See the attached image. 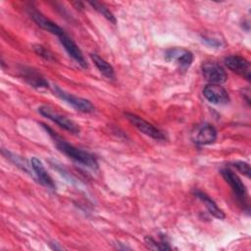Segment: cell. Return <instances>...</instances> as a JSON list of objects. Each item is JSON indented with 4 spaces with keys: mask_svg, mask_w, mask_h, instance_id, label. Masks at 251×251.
<instances>
[{
    "mask_svg": "<svg viewBox=\"0 0 251 251\" xmlns=\"http://www.w3.org/2000/svg\"><path fill=\"white\" fill-rule=\"evenodd\" d=\"M43 126L45 127L46 131L50 134V136L53 138L54 143H55V145H56V147L58 148L59 151H61L62 153L67 155L69 158L73 159L74 161H75V162H77V163H79V164H81L85 167H88V168H91V169H97L98 168V162L92 154L70 144L69 142L62 139L60 136H58L56 134V132H54L51 128L47 127L44 125H43Z\"/></svg>",
    "mask_w": 251,
    "mask_h": 251,
    "instance_id": "cell-1",
    "label": "cell"
},
{
    "mask_svg": "<svg viewBox=\"0 0 251 251\" xmlns=\"http://www.w3.org/2000/svg\"><path fill=\"white\" fill-rule=\"evenodd\" d=\"M38 112L45 118L49 119L53 123L57 124L59 126L63 127L64 129L72 132V133H78L79 132V126L72 120L67 118L66 116H63L56 112L53 108L49 106H41L38 108Z\"/></svg>",
    "mask_w": 251,
    "mask_h": 251,
    "instance_id": "cell-2",
    "label": "cell"
},
{
    "mask_svg": "<svg viewBox=\"0 0 251 251\" xmlns=\"http://www.w3.org/2000/svg\"><path fill=\"white\" fill-rule=\"evenodd\" d=\"M53 92L57 97L66 101L68 104H70L75 110H77L79 112L91 113V112L94 111L93 104L85 98L77 97V96H75L71 93H68V92H66L65 90L61 89L59 86H56V85L53 87Z\"/></svg>",
    "mask_w": 251,
    "mask_h": 251,
    "instance_id": "cell-3",
    "label": "cell"
},
{
    "mask_svg": "<svg viewBox=\"0 0 251 251\" xmlns=\"http://www.w3.org/2000/svg\"><path fill=\"white\" fill-rule=\"evenodd\" d=\"M221 174L224 179L229 184L234 195L239 200V202L243 205L246 204L247 201V190L245 184L242 182L240 177L231 170L226 168L221 170Z\"/></svg>",
    "mask_w": 251,
    "mask_h": 251,
    "instance_id": "cell-4",
    "label": "cell"
},
{
    "mask_svg": "<svg viewBox=\"0 0 251 251\" xmlns=\"http://www.w3.org/2000/svg\"><path fill=\"white\" fill-rule=\"evenodd\" d=\"M125 115L126 117V119L131 123V125H133V126H135L139 131H141L145 135L150 136L157 140L165 139V135H164L163 131H161L158 127H156L152 124L146 122L139 116H137L135 114H131V113H126Z\"/></svg>",
    "mask_w": 251,
    "mask_h": 251,
    "instance_id": "cell-5",
    "label": "cell"
},
{
    "mask_svg": "<svg viewBox=\"0 0 251 251\" xmlns=\"http://www.w3.org/2000/svg\"><path fill=\"white\" fill-rule=\"evenodd\" d=\"M203 76L213 84H222L226 81L227 75L225 69L215 62H206L202 65Z\"/></svg>",
    "mask_w": 251,
    "mask_h": 251,
    "instance_id": "cell-6",
    "label": "cell"
},
{
    "mask_svg": "<svg viewBox=\"0 0 251 251\" xmlns=\"http://www.w3.org/2000/svg\"><path fill=\"white\" fill-rule=\"evenodd\" d=\"M191 138L193 142L199 145H209L217 139V129L210 124H202L192 131Z\"/></svg>",
    "mask_w": 251,
    "mask_h": 251,
    "instance_id": "cell-7",
    "label": "cell"
},
{
    "mask_svg": "<svg viewBox=\"0 0 251 251\" xmlns=\"http://www.w3.org/2000/svg\"><path fill=\"white\" fill-rule=\"evenodd\" d=\"M225 65L227 69L233 73L239 75L240 76L250 80L251 77V66L250 63L243 57L238 55L227 56L225 59Z\"/></svg>",
    "mask_w": 251,
    "mask_h": 251,
    "instance_id": "cell-8",
    "label": "cell"
},
{
    "mask_svg": "<svg viewBox=\"0 0 251 251\" xmlns=\"http://www.w3.org/2000/svg\"><path fill=\"white\" fill-rule=\"evenodd\" d=\"M166 60L176 64L180 69H188L193 62V54L182 48H171L166 51Z\"/></svg>",
    "mask_w": 251,
    "mask_h": 251,
    "instance_id": "cell-9",
    "label": "cell"
},
{
    "mask_svg": "<svg viewBox=\"0 0 251 251\" xmlns=\"http://www.w3.org/2000/svg\"><path fill=\"white\" fill-rule=\"evenodd\" d=\"M204 97L212 104L222 105L229 101V96L227 91L220 84L210 83L206 85L203 89Z\"/></svg>",
    "mask_w": 251,
    "mask_h": 251,
    "instance_id": "cell-10",
    "label": "cell"
},
{
    "mask_svg": "<svg viewBox=\"0 0 251 251\" xmlns=\"http://www.w3.org/2000/svg\"><path fill=\"white\" fill-rule=\"evenodd\" d=\"M59 40L61 42V44L63 45L64 49L66 50V52L82 68H87V63L86 60L81 52V50L79 49V47L75 44V42L71 39L66 33H64L62 36L59 37Z\"/></svg>",
    "mask_w": 251,
    "mask_h": 251,
    "instance_id": "cell-11",
    "label": "cell"
},
{
    "mask_svg": "<svg viewBox=\"0 0 251 251\" xmlns=\"http://www.w3.org/2000/svg\"><path fill=\"white\" fill-rule=\"evenodd\" d=\"M30 166H31V169H32L36 178L42 185H44L45 187L51 188V189L56 188V184H55L53 178L47 173L45 167L43 166L42 162L38 158L32 157L30 160Z\"/></svg>",
    "mask_w": 251,
    "mask_h": 251,
    "instance_id": "cell-12",
    "label": "cell"
},
{
    "mask_svg": "<svg viewBox=\"0 0 251 251\" xmlns=\"http://www.w3.org/2000/svg\"><path fill=\"white\" fill-rule=\"evenodd\" d=\"M30 16H31L32 20L37 24V25H39L41 28L47 30L48 32H50L54 35H57L58 37L62 36L65 33L64 29L61 26H59L57 24H55L54 22H52L51 20L46 18L41 13H39L35 10H32L30 12Z\"/></svg>",
    "mask_w": 251,
    "mask_h": 251,
    "instance_id": "cell-13",
    "label": "cell"
},
{
    "mask_svg": "<svg viewBox=\"0 0 251 251\" xmlns=\"http://www.w3.org/2000/svg\"><path fill=\"white\" fill-rule=\"evenodd\" d=\"M195 195L204 203V205L206 206L207 210L209 211V213H210L212 216H214L215 218L220 219V220L225 219V217H226L225 213L217 206V204H216L207 194H205V193L202 192V191L197 190V191H195Z\"/></svg>",
    "mask_w": 251,
    "mask_h": 251,
    "instance_id": "cell-14",
    "label": "cell"
},
{
    "mask_svg": "<svg viewBox=\"0 0 251 251\" xmlns=\"http://www.w3.org/2000/svg\"><path fill=\"white\" fill-rule=\"evenodd\" d=\"M24 79L35 88H46L48 87V82L35 71L31 69H24L23 71Z\"/></svg>",
    "mask_w": 251,
    "mask_h": 251,
    "instance_id": "cell-15",
    "label": "cell"
},
{
    "mask_svg": "<svg viewBox=\"0 0 251 251\" xmlns=\"http://www.w3.org/2000/svg\"><path fill=\"white\" fill-rule=\"evenodd\" d=\"M90 58H91L92 62L94 63V65L96 66V68L98 69V71L104 76H106L109 79H112L115 77L114 69L107 61H105L103 58H101L97 54H90Z\"/></svg>",
    "mask_w": 251,
    "mask_h": 251,
    "instance_id": "cell-16",
    "label": "cell"
},
{
    "mask_svg": "<svg viewBox=\"0 0 251 251\" xmlns=\"http://www.w3.org/2000/svg\"><path fill=\"white\" fill-rule=\"evenodd\" d=\"M89 4H90L96 11H98L102 16H104L109 22H111V23H113V24H116V18H115V16H114L113 13H112L108 8H106L103 4H101V3H99V2H96V1H94V2H89Z\"/></svg>",
    "mask_w": 251,
    "mask_h": 251,
    "instance_id": "cell-17",
    "label": "cell"
},
{
    "mask_svg": "<svg viewBox=\"0 0 251 251\" xmlns=\"http://www.w3.org/2000/svg\"><path fill=\"white\" fill-rule=\"evenodd\" d=\"M2 153L10 160V161H12L15 165H17L18 167H20L22 170H24V171H25L26 173H29V169H28V165H27V163L24 160V159H22L21 157H19V156H17V155H15V154H13V153H11V152H9V151H5V150H3L2 151Z\"/></svg>",
    "mask_w": 251,
    "mask_h": 251,
    "instance_id": "cell-18",
    "label": "cell"
},
{
    "mask_svg": "<svg viewBox=\"0 0 251 251\" xmlns=\"http://www.w3.org/2000/svg\"><path fill=\"white\" fill-rule=\"evenodd\" d=\"M145 243L150 249L154 250H167L171 249V246L168 245L167 242L165 241H157L151 236H146L145 237Z\"/></svg>",
    "mask_w": 251,
    "mask_h": 251,
    "instance_id": "cell-19",
    "label": "cell"
},
{
    "mask_svg": "<svg viewBox=\"0 0 251 251\" xmlns=\"http://www.w3.org/2000/svg\"><path fill=\"white\" fill-rule=\"evenodd\" d=\"M232 166H233L239 173H241L242 175H244V176H247V177H250V167H249V164H248V163L239 161V162H234V163L232 164Z\"/></svg>",
    "mask_w": 251,
    "mask_h": 251,
    "instance_id": "cell-20",
    "label": "cell"
},
{
    "mask_svg": "<svg viewBox=\"0 0 251 251\" xmlns=\"http://www.w3.org/2000/svg\"><path fill=\"white\" fill-rule=\"evenodd\" d=\"M33 49H34V51H35V53H36L37 55L43 57L44 59H46V60H48V61H53V60H54L53 54H52L49 50H47L46 48H44L43 46H41V45H36V46L33 47Z\"/></svg>",
    "mask_w": 251,
    "mask_h": 251,
    "instance_id": "cell-21",
    "label": "cell"
},
{
    "mask_svg": "<svg viewBox=\"0 0 251 251\" xmlns=\"http://www.w3.org/2000/svg\"><path fill=\"white\" fill-rule=\"evenodd\" d=\"M203 39H204V41H205L207 44H209V45H211V46H213V47H217V46L221 45V43H220L219 41L215 40V39H211V38H207V37H204Z\"/></svg>",
    "mask_w": 251,
    "mask_h": 251,
    "instance_id": "cell-22",
    "label": "cell"
}]
</instances>
